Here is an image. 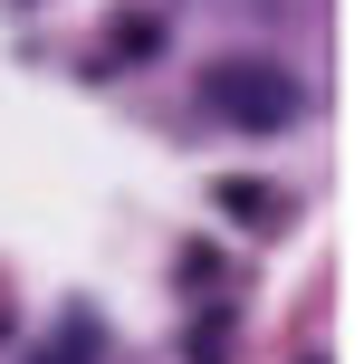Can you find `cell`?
<instances>
[{"instance_id": "cell-1", "label": "cell", "mask_w": 364, "mask_h": 364, "mask_svg": "<svg viewBox=\"0 0 364 364\" xmlns=\"http://www.w3.org/2000/svg\"><path fill=\"white\" fill-rule=\"evenodd\" d=\"M201 87H211V106L240 115V125H288V115H297V87L278 68H211Z\"/></svg>"}]
</instances>
